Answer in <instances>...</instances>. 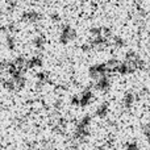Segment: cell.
<instances>
[{
	"label": "cell",
	"instance_id": "obj_1",
	"mask_svg": "<svg viewBox=\"0 0 150 150\" xmlns=\"http://www.w3.org/2000/svg\"><path fill=\"white\" fill-rule=\"evenodd\" d=\"M21 20L28 23V24H36L41 20V13L34 11V9L25 11V12L23 13V16H21Z\"/></svg>",
	"mask_w": 150,
	"mask_h": 150
},
{
	"label": "cell",
	"instance_id": "obj_2",
	"mask_svg": "<svg viewBox=\"0 0 150 150\" xmlns=\"http://www.w3.org/2000/svg\"><path fill=\"white\" fill-rule=\"evenodd\" d=\"M71 38H74V30L70 26H65V28L62 29V32H61V37H59L61 42H62V44H67Z\"/></svg>",
	"mask_w": 150,
	"mask_h": 150
},
{
	"label": "cell",
	"instance_id": "obj_3",
	"mask_svg": "<svg viewBox=\"0 0 150 150\" xmlns=\"http://www.w3.org/2000/svg\"><path fill=\"white\" fill-rule=\"evenodd\" d=\"M7 36H5V45L9 50H15L16 47V40H15V36H13L12 32H7Z\"/></svg>",
	"mask_w": 150,
	"mask_h": 150
},
{
	"label": "cell",
	"instance_id": "obj_4",
	"mask_svg": "<svg viewBox=\"0 0 150 150\" xmlns=\"http://www.w3.org/2000/svg\"><path fill=\"white\" fill-rule=\"evenodd\" d=\"M42 65V59L40 57H32L30 59H26V67H38Z\"/></svg>",
	"mask_w": 150,
	"mask_h": 150
},
{
	"label": "cell",
	"instance_id": "obj_5",
	"mask_svg": "<svg viewBox=\"0 0 150 150\" xmlns=\"http://www.w3.org/2000/svg\"><path fill=\"white\" fill-rule=\"evenodd\" d=\"M33 45L37 47V49H41V47H44V45H45V38L42 36H36L33 38Z\"/></svg>",
	"mask_w": 150,
	"mask_h": 150
},
{
	"label": "cell",
	"instance_id": "obj_6",
	"mask_svg": "<svg viewBox=\"0 0 150 150\" xmlns=\"http://www.w3.org/2000/svg\"><path fill=\"white\" fill-rule=\"evenodd\" d=\"M15 8H16V4H15V1H8L7 9L9 11V12H13V11H15Z\"/></svg>",
	"mask_w": 150,
	"mask_h": 150
},
{
	"label": "cell",
	"instance_id": "obj_7",
	"mask_svg": "<svg viewBox=\"0 0 150 150\" xmlns=\"http://www.w3.org/2000/svg\"><path fill=\"white\" fill-rule=\"evenodd\" d=\"M30 1H38V0H30Z\"/></svg>",
	"mask_w": 150,
	"mask_h": 150
}]
</instances>
